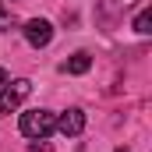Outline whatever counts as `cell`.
<instances>
[{
    "label": "cell",
    "mask_w": 152,
    "mask_h": 152,
    "mask_svg": "<svg viewBox=\"0 0 152 152\" xmlns=\"http://www.w3.org/2000/svg\"><path fill=\"white\" fill-rule=\"evenodd\" d=\"M88 67H92V57H88L85 50H78V53H71V57L64 60V71H67V75H85Z\"/></svg>",
    "instance_id": "cell-5"
},
{
    "label": "cell",
    "mask_w": 152,
    "mask_h": 152,
    "mask_svg": "<svg viewBox=\"0 0 152 152\" xmlns=\"http://www.w3.org/2000/svg\"><path fill=\"white\" fill-rule=\"evenodd\" d=\"M134 32H138V36H149L152 32V11H142V14L134 18Z\"/></svg>",
    "instance_id": "cell-6"
},
{
    "label": "cell",
    "mask_w": 152,
    "mask_h": 152,
    "mask_svg": "<svg viewBox=\"0 0 152 152\" xmlns=\"http://www.w3.org/2000/svg\"><path fill=\"white\" fill-rule=\"evenodd\" d=\"M25 39H28V46H50L53 42V25L46 21V18H32V21H25Z\"/></svg>",
    "instance_id": "cell-3"
},
{
    "label": "cell",
    "mask_w": 152,
    "mask_h": 152,
    "mask_svg": "<svg viewBox=\"0 0 152 152\" xmlns=\"http://www.w3.org/2000/svg\"><path fill=\"white\" fill-rule=\"evenodd\" d=\"M28 92H32V81L28 78H18V81L4 85V92H0V117L14 113L21 106V99H28Z\"/></svg>",
    "instance_id": "cell-2"
},
{
    "label": "cell",
    "mask_w": 152,
    "mask_h": 152,
    "mask_svg": "<svg viewBox=\"0 0 152 152\" xmlns=\"http://www.w3.org/2000/svg\"><path fill=\"white\" fill-rule=\"evenodd\" d=\"M134 0H106V11L110 14H117V11H124V7H131Z\"/></svg>",
    "instance_id": "cell-7"
},
{
    "label": "cell",
    "mask_w": 152,
    "mask_h": 152,
    "mask_svg": "<svg viewBox=\"0 0 152 152\" xmlns=\"http://www.w3.org/2000/svg\"><path fill=\"white\" fill-rule=\"evenodd\" d=\"M0 21H4V25H7V14H4V4H0Z\"/></svg>",
    "instance_id": "cell-8"
},
{
    "label": "cell",
    "mask_w": 152,
    "mask_h": 152,
    "mask_svg": "<svg viewBox=\"0 0 152 152\" xmlns=\"http://www.w3.org/2000/svg\"><path fill=\"white\" fill-rule=\"evenodd\" d=\"M4 81H7V71H4V67H0V85H4Z\"/></svg>",
    "instance_id": "cell-9"
},
{
    "label": "cell",
    "mask_w": 152,
    "mask_h": 152,
    "mask_svg": "<svg viewBox=\"0 0 152 152\" xmlns=\"http://www.w3.org/2000/svg\"><path fill=\"white\" fill-rule=\"evenodd\" d=\"M53 131H57V113H50V110H28V113H21V134L25 138H46Z\"/></svg>",
    "instance_id": "cell-1"
},
{
    "label": "cell",
    "mask_w": 152,
    "mask_h": 152,
    "mask_svg": "<svg viewBox=\"0 0 152 152\" xmlns=\"http://www.w3.org/2000/svg\"><path fill=\"white\" fill-rule=\"evenodd\" d=\"M113 152H127V149H113Z\"/></svg>",
    "instance_id": "cell-10"
},
{
    "label": "cell",
    "mask_w": 152,
    "mask_h": 152,
    "mask_svg": "<svg viewBox=\"0 0 152 152\" xmlns=\"http://www.w3.org/2000/svg\"><path fill=\"white\" fill-rule=\"evenodd\" d=\"M57 131L64 134V138H75L85 131V110H67V113L57 117Z\"/></svg>",
    "instance_id": "cell-4"
}]
</instances>
